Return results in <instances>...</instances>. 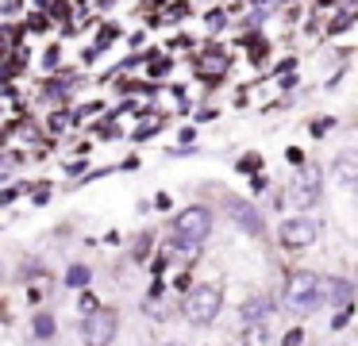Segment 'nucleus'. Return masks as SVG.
I'll use <instances>...</instances> for the list:
<instances>
[{
  "label": "nucleus",
  "instance_id": "obj_8",
  "mask_svg": "<svg viewBox=\"0 0 358 346\" xmlns=\"http://www.w3.org/2000/svg\"><path fill=\"white\" fill-rule=\"evenodd\" d=\"M273 312V304H270V296H255V300H247V304L239 308V315L247 323H255V319H266V315Z\"/></svg>",
  "mask_w": 358,
  "mask_h": 346
},
{
  "label": "nucleus",
  "instance_id": "obj_1",
  "mask_svg": "<svg viewBox=\"0 0 358 346\" xmlns=\"http://www.w3.org/2000/svg\"><path fill=\"white\" fill-rule=\"evenodd\" d=\"M208 231H212V215H208V208H181L178 215H173V238H178V246L185 254H193L196 246L208 238Z\"/></svg>",
  "mask_w": 358,
  "mask_h": 346
},
{
  "label": "nucleus",
  "instance_id": "obj_12",
  "mask_svg": "<svg viewBox=\"0 0 358 346\" xmlns=\"http://www.w3.org/2000/svg\"><path fill=\"white\" fill-rule=\"evenodd\" d=\"M31 335H35V338H55V315H35Z\"/></svg>",
  "mask_w": 358,
  "mask_h": 346
},
{
  "label": "nucleus",
  "instance_id": "obj_20",
  "mask_svg": "<svg viewBox=\"0 0 358 346\" xmlns=\"http://www.w3.org/2000/svg\"><path fill=\"white\" fill-rule=\"evenodd\" d=\"M258 4H270V0H258Z\"/></svg>",
  "mask_w": 358,
  "mask_h": 346
},
{
  "label": "nucleus",
  "instance_id": "obj_7",
  "mask_svg": "<svg viewBox=\"0 0 358 346\" xmlns=\"http://www.w3.org/2000/svg\"><path fill=\"white\" fill-rule=\"evenodd\" d=\"M81 338H85V343H112V338H116V315H112V312H96L93 319H85Z\"/></svg>",
  "mask_w": 358,
  "mask_h": 346
},
{
  "label": "nucleus",
  "instance_id": "obj_16",
  "mask_svg": "<svg viewBox=\"0 0 358 346\" xmlns=\"http://www.w3.org/2000/svg\"><path fill=\"white\" fill-rule=\"evenodd\" d=\"M220 27H224V12H212L208 15V31H220Z\"/></svg>",
  "mask_w": 358,
  "mask_h": 346
},
{
  "label": "nucleus",
  "instance_id": "obj_17",
  "mask_svg": "<svg viewBox=\"0 0 358 346\" xmlns=\"http://www.w3.org/2000/svg\"><path fill=\"white\" fill-rule=\"evenodd\" d=\"M78 308H81V312H93V308H96V304H93V296H89V292H85V296H81V300H78Z\"/></svg>",
  "mask_w": 358,
  "mask_h": 346
},
{
  "label": "nucleus",
  "instance_id": "obj_5",
  "mask_svg": "<svg viewBox=\"0 0 358 346\" xmlns=\"http://www.w3.org/2000/svg\"><path fill=\"white\" fill-rule=\"evenodd\" d=\"M278 235H281V243H285V246H312V243H316V235H320V223L316 219H304V215H301V219H285Z\"/></svg>",
  "mask_w": 358,
  "mask_h": 346
},
{
  "label": "nucleus",
  "instance_id": "obj_11",
  "mask_svg": "<svg viewBox=\"0 0 358 346\" xmlns=\"http://www.w3.org/2000/svg\"><path fill=\"white\" fill-rule=\"evenodd\" d=\"M201 69H204V73H224L227 58H224V54H216V46H208V54L201 58Z\"/></svg>",
  "mask_w": 358,
  "mask_h": 346
},
{
  "label": "nucleus",
  "instance_id": "obj_14",
  "mask_svg": "<svg viewBox=\"0 0 358 346\" xmlns=\"http://www.w3.org/2000/svg\"><path fill=\"white\" fill-rule=\"evenodd\" d=\"M243 338H247V343H266V338H270V335H266L262 327H255V331H247V335H243Z\"/></svg>",
  "mask_w": 358,
  "mask_h": 346
},
{
  "label": "nucleus",
  "instance_id": "obj_6",
  "mask_svg": "<svg viewBox=\"0 0 358 346\" xmlns=\"http://www.w3.org/2000/svg\"><path fill=\"white\" fill-rule=\"evenodd\" d=\"M316 292H320V304L343 308V304H350V296H355V284L343 281V277H320Z\"/></svg>",
  "mask_w": 358,
  "mask_h": 346
},
{
  "label": "nucleus",
  "instance_id": "obj_19",
  "mask_svg": "<svg viewBox=\"0 0 358 346\" xmlns=\"http://www.w3.org/2000/svg\"><path fill=\"white\" fill-rule=\"evenodd\" d=\"M16 8H20V0H4V12H8V15L16 12Z\"/></svg>",
  "mask_w": 358,
  "mask_h": 346
},
{
  "label": "nucleus",
  "instance_id": "obj_2",
  "mask_svg": "<svg viewBox=\"0 0 358 346\" xmlns=\"http://www.w3.org/2000/svg\"><path fill=\"white\" fill-rule=\"evenodd\" d=\"M316 273H293L285 284V304L293 308L296 315H312L320 308V292H316Z\"/></svg>",
  "mask_w": 358,
  "mask_h": 346
},
{
  "label": "nucleus",
  "instance_id": "obj_15",
  "mask_svg": "<svg viewBox=\"0 0 358 346\" xmlns=\"http://www.w3.org/2000/svg\"><path fill=\"white\" fill-rule=\"evenodd\" d=\"M43 66H47V69H50V66H58V46H50V50L43 54Z\"/></svg>",
  "mask_w": 358,
  "mask_h": 346
},
{
  "label": "nucleus",
  "instance_id": "obj_3",
  "mask_svg": "<svg viewBox=\"0 0 358 346\" xmlns=\"http://www.w3.org/2000/svg\"><path fill=\"white\" fill-rule=\"evenodd\" d=\"M220 289H212V284H201V289H193L185 296V319L193 323V327H204V323H212L220 315Z\"/></svg>",
  "mask_w": 358,
  "mask_h": 346
},
{
  "label": "nucleus",
  "instance_id": "obj_18",
  "mask_svg": "<svg viewBox=\"0 0 358 346\" xmlns=\"http://www.w3.org/2000/svg\"><path fill=\"white\" fill-rule=\"evenodd\" d=\"M255 166H258V158H255V154H247V158L239 161V169H255Z\"/></svg>",
  "mask_w": 358,
  "mask_h": 346
},
{
  "label": "nucleus",
  "instance_id": "obj_10",
  "mask_svg": "<svg viewBox=\"0 0 358 346\" xmlns=\"http://www.w3.org/2000/svg\"><path fill=\"white\" fill-rule=\"evenodd\" d=\"M231 219H235V223H243V227H247L250 235H258V215H255V208H247V204H231Z\"/></svg>",
  "mask_w": 358,
  "mask_h": 346
},
{
  "label": "nucleus",
  "instance_id": "obj_13",
  "mask_svg": "<svg viewBox=\"0 0 358 346\" xmlns=\"http://www.w3.org/2000/svg\"><path fill=\"white\" fill-rule=\"evenodd\" d=\"M66 281H70L73 289H81V284H89V269L85 266H73L70 273H66Z\"/></svg>",
  "mask_w": 358,
  "mask_h": 346
},
{
  "label": "nucleus",
  "instance_id": "obj_4",
  "mask_svg": "<svg viewBox=\"0 0 358 346\" xmlns=\"http://www.w3.org/2000/svg\"><path fill=\"white\" fill-rule=\"evenodd\" d=\"M289 196H293L296 208L320 204V173L316 169H301V173L293 177V185H289Z\"/></svg>",
  "mask_w": 358,
  "mask_h": 346
},
{
  "label": "nucleus",
  "instance_id": "obj_9",
  "mask_svg": "<svg viewBox=\"0 0 358 346\" xmlns=\"http://www.w3.org/2000/svg\"><path fill=\"white\" fill-rule=\"evenodd\" d=\"M335 181H339L343 189L355 185V154H350V150H343L339 158H335Z\"/></svg>",
  "mask_w": 358,
  "mask_h": 346
}]
</instances>
